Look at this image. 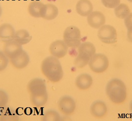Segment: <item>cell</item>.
I'll list each match as a JSON object with an SVG mask.
<instances>
[{
  "label": "cell",
  "mask_w": 132,
  "mask_h": 121,
  "mask_svg": "<svg viewBox=\"0 0 132 121\" xmlns=\"http://www.w3.org/2000/svg\"><path fill=\"white\" fill-rule=\"evenodd\" d=\"M15 31L13 26L5 23L0 25V40L5 43L13 40Z\"/></svg>",
  "instance_id": "obj_12"
},
{
  "label": "cell",
  "mask_w": 132,
  "mask_h": 121,
  "mask_svg": "<svg viewBox=\"0 0 132 121\" xmlns=\"http://www.w3.org/2000/svg\"><path fill=\"white\" fill-rule=\"evenodd\" d=\"M128 1H129V2H131L132 3V0H128Z\"/></svg>",
  "instance_id": "obj_29"
},
{
  "label": "cell",
  "mask_w": 132,
  "mask_h": 121,
  "mask_svg": "<svg viewBox=\"0 0 132 121\" xmlns=\"http://www.w3.org/2000/svg\"><path fill=\"white\" fill-rule=\"evenodd\" d=\"M124 23L126 28L132 26V13H130L128 16L125 18Z\"/></svg>",
  "instance_id": "obj_25"
},
{
  "label": "cell",
  "mask_w": 132,
  "mask_h": 121,
  "mask_svg": "<svg viewBox=\"0 0 132 121\" xmlns=\"http://www.w3.org/2000/svg\"><path fill=\"white\" fill-rule=\"evenodd\" d=\"M103 5L109 8H116L120 4V0H101Z\"/></svg>",
  "instance_id": "obj_23"
},
{
  "label": "cell",
  "mask_w": 132,
  "mask_h": 121,
  "mask_svg": "<svg viewBox=\"0 0 132 121\" xmlns=\"http://www.w3.org/2000/svg\"><path fill=\"white\" fill-rule=\"evenodd\" d=\"M2 8L1 6L0 5V17H1V15H2Z\"/></svg>",
  "instance_id": "obj_28"
},
{
  "label": "cell",
  "mask_w": 132,
  "mask_h": 121,
  "mask_svg": "<svg viewBox=\"0 0 132 121\" xmlns=\"http://www.w3.org/2000/svg\"><path fill=\"white\" fill-rule=\"evenodd\" d=\"M41 70L46 78L52 82H57L63 76V71L59 58L49 56L42 61Z\"/></svg>",
  "instance_id": "obj_2"
},
{
  "label": "cell",
  "mask_w": 132,
  "mask_h": 121,
  "mask_svg": "<svg viewBox=\"0 0 132 121\" xmlns=\"http://www.w3.org/2000/svg\"><path fill=\"white\" fill-rule=\"evenodd\" d=\"M127 29V38L130 42H132V26Z\"/></svg>",
  "instance_id": "obj_26"
},
{
  "label": "cell",
  "mask_w": 132,
  "mask_h": 121,
  "mask_svg": "<svg viewBox=\"0 0 132 121\" xmlns=\"http://www.w3.org/2000/svg\"><path fill=\"white\" fill-rule=\"evenodd\" d=\"M107 110L106 104L101 101H95L92 103L90 107V112L92 115L98 118L105 116Z\"/></svg>",
  "instance_id": "obj_13"
},
{
  "label": "cell",
  "mask_w": 132,
  "mask_h": 121,
  "mask_svg": "<svg viewBox=\"0 0 132 121\" xmlns=\"http://www.w3.org/2000/svg\"><path fill=\"white\" fill-rule=\"evenodd\" d=\"M44 5L38 1L31 2L28 6V12L31 16L35 18H42Z\"/></svg>",
  "instance_id": "obj_17"
},
{
  "label": "cell",
  "mask_w": 132,
  "mask_h": 121,
  "mask_svg": "<svg viewBox=\"0 0 132 121\" xmlns=\"http://www.w3.org/2000/svg\"><path fill=\"white\" fill-rule=\"evenodd\" d=\"M41 119V120L44 121H60L61 116L55 110H49L43 114Z\"/></svg>",
  "instance_id": "obj_21"
},
{
  "label": "cell",
  "mask_w": 132,
  "mask_h": 121,
  "mask_svg": "<svg viewBox=\"0 0 132 121\" xmlns=\"http://www.w3.org/2000/svg\"><path fill=\"white\" fill-rule=\"evenodd\" d=\"M114 12L117 17L120 19H125L130 13V10L128 5L121 4L115 8Z\"/></svg>",
  "instance_id": "obj_20"
},
{
  "label": "cell",
  "mask_w": 132,
  "mask_h": 121,
  "mask_svg": "<svg viewBox=\"0 0 132 121\" xmlns=\"http://www.w3.org/2000/svg\"><path fill=\"white\" fill-rule=\"evenodd\" d=\"M68 47L63 40H57L52 42L50 45L49 51L52 56L61 58L66 56Z\"/></svg>",
  "instance_id": "obj_9"
},
{
  "label": "cell",
  "mask_w": 132,
  "mask_h": 121,
  "mask_svg": "<svg viewBox=\"0 0 132 121\" xmlns=\"http://www.w3.org/2000/svg\"><path fill=\"white\" fill-rule=\"evenodd\" d=\"M63 41L68 47H79L81 44V35L78 28L73 25L66 28L63 33Z\"/></svg>",
  "instance_id": "obj_5"
},
{
  "label": "cell",
  "mask_w": 132,
  "mask_h": 121,
  "mask_svg": "<svg viewBox=\"0 0 132 121\" xmlns=\"http://www.w3.org/2000/svg\"><path fill=\"white\" fill-rule=\"evenodd\" d=\"M22 46L14 40L10 41L5 43L3 51L10 59H12L23 50Z\"/></svg>",
  "instance_id": "obj_10"
},
{
  "label": "cell",
  "mask_w": 132,
  "mask_h": 121,
  "mask_svg": "<svg viewBox=\"0 0 132 121\" xmlns=\"http://www.w3.org/2000/svg\"><path fill=\"white\" fill-rule=\"evenodd\" d=\"M57 106L61 113L66 115H70L73 113L76 107L75 101L69 96L61 97L58 101Z\"/></svg>",
  "instance_id": "obj_8"
},
{
  "label": "cell",
  "mask_w": 132,
  "mask_h": 121,
  "mask_svg": "<svg viewBox=\"0 0 132 121\" xmlns=\"http://www.w3.org/2000/svg\"><path fill=\"white\" fill-rule=\"evenodd\" d=\"M96 54L94 45L89 42L81 43L78 47V55L74 60V65L82 68L88 64L92 57Z\"/></svg>",
  "instance_id": "obj_4"
},
{
  "label": "cell",
  "mask_w": 132,
  "mask_h": 121,
  "mask_svg": "<svg viewBox=\"0 0 132 121\" xmlns=\"http://www.w3.org/2000/svg\"><path fill=\"white\" fill-rule=\"evenodd\" d=\"M9 58L4 51L0 50V72L4 71L7 67Z\"/></svg>",
  "instance_id": "obj_22"
},
{
  "label": "cell",
  "mask_w": 132,
  "mask_h": 121,
  "mask_svg": "<svg viewBox=\"0 0 132 121\" xmlns=\"http://www.w3.org/2000/svg\"><path fill=\"white\" fill-rule=\"evenodd\" d=\"M27 89L30 94L31 103L34 106L42 107L47 102L48 95L45 82L40 78H36L29 81Z\"/></svg>",
  "instance_id": "obj_1"
},
{
  "label": "cell",
  "mask_w": 132,
  "mask_h": 121,
  "mask_svg": "<svg viewBox=\"0 0 132 121\" xmlns=\"http://www.w3.org/2000/svg\"><path fill=\"white\" fill-rule=\"evenodd\" d=\"M77 12L81 16L86 17L93 10V5L89 0H79L76 5Z\"/></svg>",
  "instance_id": "obj_16"
},
{
  "label": "cell",
  "mask_w": 132,
  "mask_h": 121,
  "mask_svg": "<svg viewBox=\"0 0 132 121\" xmlns=\"http://www.w3.org/2000/svg\"><path fill=\"white\" fill-rule=\"evenodd\" d=\"M87 22L92 28L98 29L105 25L106 18L105 15L100 11H93L87 16Z\"/></svg>",
  "instance_id": "obj_11"
},
{
  "label": "cell",
  "mask_w": 132,
  "mask_h": 121,
  "mask_svg": "<svg viewBox=\"0 0 132 121\" xmlns=\"http://www.w3.org/2000/svg\"><path fill=\"white\" fill-rule=\"evenodd\" d=\"M9 96L5 91L0 89V108L6 106L9 101Z\"/></svg>",
  "instance_id": "obj_24"
},
{
  "label": "cell",
  "mask_w": 132,
  "mask_h": 121,
  "mask_svg": "<svg viewBox=\"0 0 132 121\" xmlns=\"http://www.w3.org/2000/svg\"><path fill=\"white\" fill-rule=\"evenodd\" d=\"M106 94L109 99L116 104H122L127 98V88L123 81L113 79L107 83Z\"/></svg>",
  "instance_id": "obj_3"
},
{
  "label": "cell",
  "mask_w": 132,
  "mask_h": 121,
  "mask_svg": "<svg viewBox=\"0 0 132 121\" xmlns=\"http://www.w3.org/2000/svg\"><path fill=\"white\" fill-rule=\"evenodd\" d=\"M59 14V10L56 5L48 4H45L42 18L47 20H52Z\"/></svg>",
  "instance_id": "obj_18"
},
{
  "label": "cell",
  "mask_w": 132,
  "mask_h": 121,
  "mask_svg": "<svg viewBox=\"0 0 132 121\" xmlns=\"http://www.w3.org/2000/svg\"><path fill=\"white\" fill-rule=\"evenodd\" d=\"M93 83L92 76L88 74H81L77 77L75 84L77 87L81 90H86L89 89Z\"/></svg>",
  "instance_id": "obj_15"
},
{
  "label": "cell",
  "mask_w": 132,
  "mask_h": 121,
  "mask_svg": "<svg viewBox=\"0 0 132 121\" xmlns=\"http://www.w3.org/2000/svg\"><path fill=\"white\" fill-rule=\"evenodd\" d=\"M130 109L132 113V100L130 102Z\"/></svg>",
  "instance_id": "obj_27"
},
{
  "label": "cell",
  "mask_w": 132,
  "mask_h": 121,
  "mask_svg": "<svg viewBox=\"0 0 132 121\" xmlns=\"http://www.w3.org/2000/svg\"><path fill=\"white\" fill-rule=\"evenodd\" d=\"M10 62L15 68L21 69L26 67L30 62V57L25 50H23L15 57L10 59Z\"/></svg>",
  "instance_id": "obj_14"
},
{
  "label": "cell",
  "mask_w": 132,
  "mask_h": 121,
  "mask_svg": "<svg viewBox=\"0 0 132 121\" xmlns=\"http://www.w3.org/2000/svg\"><path fill=\"white\" fill-rule=\"evenodd\" d=\"M90 69L94 73H102L107 70L109 61L106 56L102 54H95L89 62Z\"/></svg>",
  "instance_id": "obj_6"
},
{
  "label": "cell",
  "mask_w": 132,
  "mask_h": 121,
  "mask_svg": "<svg viewBox=\"0 0 132 121\" xmlns=\"http://www.w3.org/2000/svg\"><path fill=\"white\" fill-rule=\"evenodd\" d=\"M31 36L26 30L22 29L16 31L14 37V40L21 45H26L31 40Z\"/></svg>",
  "instance_id": "obj_19"
},
{
  "label": "cell",
  "mask_w": 132,
  "mask_h": 121,
  "mask_svg": "<svg viewBox=\"0 0 132 121\" xmlns=\"http://www.w3.org/2000/svg\"><path fill=\"white\" fill-rule=\"evenodd\" d=\"M98 37L102 42L106 44H114L117 40L116 29L112 25H103L98 31Z\"/></svg>",
  "instance_id": "obj_7"
}]
</instances>
